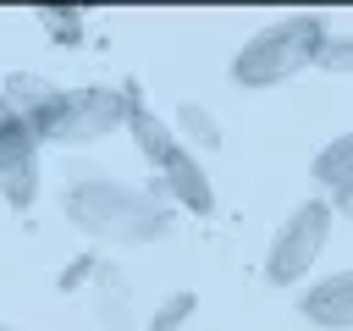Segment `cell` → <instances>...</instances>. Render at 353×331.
Returning <instances> with one entry per match:
<instances>
[{
  "mask_svg": "<svg viewBox=\"0 0 353 331\" xmlns=\"http://www.w3.org/2000/svg\"><path fill=\"white\" fill-rule=\"evenodd\" d=\"M314 182L331 188V193H342V199H353V132H336L314 154Z\"/></svg>",
  "mask_w": 353,
  "mask_h": 331,
  "instance_id": "9c48e42d",
  "label": "cell"
},
{
  "mask_svg": "<svg viewBox=\"0 0 353 331\" xmlns=\"http://www.w3.org/2000/svg\"><path fill=\"white\" fill-rule=\"evenodd\" d=\"M94 276H99V259H94V254H77V259L61 270V292H77V287L94 281Z\"/></svg>",
  "mask_w": 353,
  "mask_h": 331,
  "instance_id": "9a60e30c",
  "label": "cell"
},
{
  "mask_svg": "<svg viewBox=\"0 0 353 331\" xmlns=\"http://www.w3.org/2000/svg\"><path fill=\"white\" fill-rule=\"evenodd\" d=\"M6 116H11V99H6V88H0V121H6Z\"/></svg>",
  "mask_w": 353,
  "mask_h": 331,
  "instance_id": "2e32d148",
  "label": "cell"
},
{
  "mask_svg": "<svg viewBox=\"0 0 353 331\" xmlns=\"http://www.w3.org/2000/svg\"><path fill=\"white\" fill-rule=\"evenodd\" d=\"M66 221L94 243L138 248V243H154L171 226V199L143 193V188L116 182V177H77L66 188Z\"/></svg>",
  "mask_w": 353,
  "mask_h": 331,
  "instance_id": "6da1fadb",
  "label": "cell"
},
{
  "mask_svg": "<svg viewBox=\"0 0 353 331\" xmlns=\"http://www.w3.org/2000/svg\"><path fill=\"white\" fill-rule=\"evenodd\" d=\"M39 22H50V33H55L61 44H77V39H83V28H77L83 11H77V6H39Z\"/></svg>",
  "mask_w": 353,
  "mask_h": 331,
  "instance_id": "4fadbf2b",
  "label": "cell"
},
{
  "mask_svg": "<svg viewBox=\"0 0 353 331\" xmlns=\"http://www.w3.org/2000/svg\"><path fill=\"white\" fill-rule=\"evenodd\" d=\"M160 177H165V199H171L176 210H193V215H210V210H215V182H210V171L199 166L193 149H182Z\"/></svg>",
  "mask_w": 353,
  "mask_h": 331,
  "instance_id": "ba28073f",
  "label": "cell"
},
{
  "mask_svg": "<svg viewBox=\"0 0 353 331\" xmlns=\"http://www.w3.org/2000/svg\"><path fill=\"white\" fill-rule=\"evenodd\" d=\"M176 127H182L199 149H215V143H221V127L210 121V110H204V105H176Z\"/></svg>",
  "mask_w": 353,
  "mask_h": 331,
  "instance_id": "7c38bea8",
  "label": "cell"
},
{
  "mask_svg": "<svg viewBox=\"0 0 353 331\" xmlns=\"http://www.w3.org/2000/svg\"><path fill=\"white\" fill-rule=\"evenodd\" d=\"M325 243H331V204H325V199H303V204L276 226V237H270V248H265V276H270L276 287L303 281V276L314 270V259L325 254Z\"/></svg>",
  "mask_w": 353,
  "mask_h": 331,
  "instance_id": "277c9868",
  "label": "cell"
},
{
  "mask_svg": "<svg viewBox=\"0 0 353 331\" xmlns=\"http://www.w3.org/2000/svg\"><path fill=\"white\" fill-rule=\"evenodd\" d=\"M39 143H99L105 132L127 127V94L116 88H55L33 116Z\"/></svg>",
  "mask_w": 353,
  "mask_h": 331,
  "instance_id": "3957f363",
  "label": "cell"
},
{
  "mask_svg": "<svg viewBox=\"0 0 353 331\" xmlns=\"http://www.w3.org/2000/svg\"><path fill=\"white\" fill-rule=\"evenodd\" d=\"M99 287H94V309H99V320L110 325V331H132V314H127V281H121V270H110V265H99V276H94Z\"/></svg>",
  "mask_w": 353,
  "mask_h": 331,
  "instance_id": "30bf717a",
  "label": "cell"
},
{
  "mask_svg": "<svg viewBox=\"0 0 353 331\" xmlns=\"http://www.w3.org/2000/svg\"><path fill=\"white\" fill-rule=\"evenodd\" d=\"M193 309H199V292H188V287H182V292H165V298L154 303V314L143 320V331H176Z\"/></svg>",
  "mask_w": 353,
  "mask_h": 331,
  "instance_id": "8fae6325",
  "label": "cell"
},
{
  "mask_svg": "<svg viewBox=\"0 0 353 331\" xmlns=\"http://www.w3.org/2000/svg\"><path fill=\"white\" fill-rule=\"evenodd\" d=\"M298 314L320 331H353V270H331L298 292Z\"/></svg>",
  "mask_w": 353,
  "mask_h": 331,
  "instance_id": "8992f818",
  "label": "cell"
},
{
  "mask_svg": "<svg viewBox=\"0 0 353 331\" xmlns=\"http://www.w3.org/2000/svg\"><path fill=\"white\" fill-rule=\"evenodd\" d=\"M0 331H11V325H0Z\"/></svg>",
  "mask_w": 353,
  "mask_h": 331,
  "instance_id": "e0dca14e",
  "label": "cell"
},
{
  "mask_svg": "<svg viewBox=\"0 0 353 331\" xmlns=\"http://www.w3.org/2000/svg\"><path fill=\"white\" fill-rule=\"evenodd\" d=\"M314 66H320V72H353V33H331Z\"/></svg>",
  "mask_w": 353,
  "mask_h": 331,
  "instance_id": "5bb4252c",
  "label": "cell"
},
{
  "mask_svg": "<svg viewBox=\"0 0 353 331\" xmlns=\"http://www.w3.org/2000/svg\"><path fill=\"white\" fill-rule=\"evenodd\" d=\"M325 39H331V28H325V17H314V11H292V17H281V22H265V28L232 55V83H237V88H276V83L298 77L303 66H314L320 50H325Z\"/></svg>",
  "mask_w": 353,
  "mask_h": 331,
  "instance_id": "7a4b0ae2",
  "label": "cell"
},
{
  "mask_svg": "<svg viewBox=\"0 0 353 331\" xmlns=\"http://www.w3.org/2000/svg\"><path fill=\"white\" fill-rule=\"evenodd\" d=\"M127 132H132L138 154H143V160H149L154 171H165V166H171V160H176V154L188 149V143L176 138V127H171L165 116H154V110H149V105H143V99H138L132 88H127Z\"/></svg>",
  "mask_w": 353,
  "mask_h": 331,
  "instance_id": "52a82bcc",
  "label": "cell"
},
{
  "mask_svg": "<svg viewBox=\"0 0 353 331\" xmlns=\"http://www.w3.org/2000/svg\"><path fill=\"white\" fill-rule=\"evenodd\" d=\"M0 193L11 210H28L39 199V132L17 110L0 121Z\"/></svg>",
  "mask_w": 353,
  "mask_h": 331,
  "instance_id": "5b68a950",
  "label": "cell"
}]
</instances>
